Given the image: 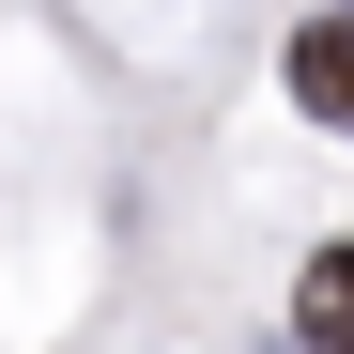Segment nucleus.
I'll return each instance as SVG.
<instances>
[{"label": "nucleus", "instance_id": "obj_1", "mask_svg": "<svg viewBox=\"0 0 354 354\" xmlns=\"http://www.w3.org/2000/svg\"><path fill=\"white\" fill-rule=\"evenodd\" d=\"M292 108L354 139V16H308V31H292Z\"/></svg>", "mask_w": 354, "mask_h": 354}, {"label": "nucleus", "instance_id": "obj_2", "mask_svg": "<svg viewBox=\"0 0 354 354\" xmlns=\"http://www.w3.org/2000/svg\"><path fill=\"white\" fill-rule=\"evenodd\" d=\"M292 339H308V354H354V247H324L308 277H292Z\"/></svg>", "mask_w": 354, "mask_h": 354}, {"label": "nucleus", "instance_id": "obj_3", "mask_svg": "<svg viewBox=\"0 0 354 354\" xmlns=\"http://www.w3.org/2000/svg\"><path fill=\"white\" fill-rule=\"evenodd\" d=\"M339 16H354V0H339Z\"/></svg>", "mask_w": 354, "mask_h": 354}]
</instances>
